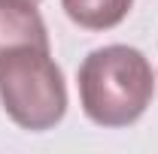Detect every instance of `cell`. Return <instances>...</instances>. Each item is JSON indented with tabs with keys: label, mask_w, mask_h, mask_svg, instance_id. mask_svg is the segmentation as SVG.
Segmentation results:
<instances>
[{
	"label": "cell",
	"mask_w": 158,
	"mask_h": 154,
	"mask_svg": "<svg viewBox=\"0 0 158 154\" xmlns=\"http://www.w3.org/2000/svg\"><path fill=\"white\" fill-rule=\"evenodd\" d=\"M155 97L149 58L134 45H103L79 64V103L98 127H131Z\"/></svg>",
	"instance_id": "cell-1"
},
{
	"label": "cell",
	"mask_w": 158,
	"mask_h": 154,
	"mask_svg": "<svg viewBox=\"0 0 158 154\" xmlns=\"http://www.w3.org/2000/svg\"><path fill=\"white\" fill-rule=\"evenodd\" d=\"M0 103L21 130L43 133L67 115L64 73L52 48H12L0 58Z\"/></svg>",
	"instance_id": "cell-2"
},
{
	"label": "cell",
	"mask_w": 158,
	"mask_h": 154,
	"mask_svg": "<svg viewBox=\"0 0 158 154\" xmlns=\"http://www.w3.org/2000/svg\"><path fill=\"white\" fill-rule=\"evenodd\" d=\"M52 48L46 21L31 0H0V58L12 48Z\"/></svg>",
	"instance_id": "cell-3"
},
{
	"label": "cell",
	"mask_w": 158,
	"mask_h": 154,
	"mask_svg": "<svg viewBox=\"0 0 158 154\" xmlns=\"http://www.w3.org/2000/svg\"><path fill=\"white\" fill-rule=\"evenodd\" d=\"M134 0H61L67 18L85 30H110L128 18Z\"/></svg>",
	"instance_id": "cell-4"
},
{
	"label": "cell",
	"mask_w": 158,
	"mask_h": 154,
	"mask_svg": "<svg viewBox=\"0 0 158 154\" xmlns=\"http://www.w3.org/2000/svg\"><path fill=\"white\" fill-rule=\"evenodd\" d=\"M31 3H40V0H31Z\"/></svg>",
	"instance_id": "cell-5"
}]
</instances>
